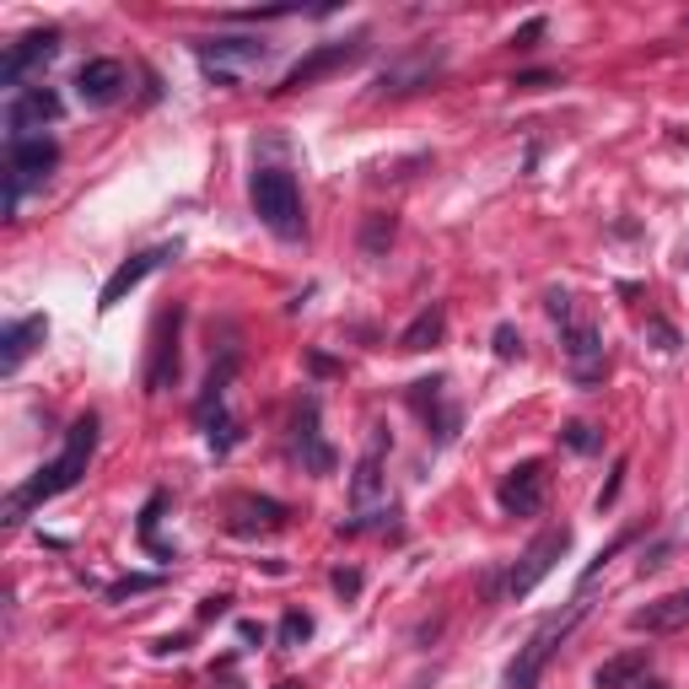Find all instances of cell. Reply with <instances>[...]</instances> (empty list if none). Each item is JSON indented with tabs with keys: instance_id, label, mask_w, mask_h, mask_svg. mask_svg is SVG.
Wrapping results in <instances>:
<instances>
[{
	"instance_id": "obj_1",
	"label": "cell",
	"mask_w": 689,
	"mask_h": 689,
	"mask_svg": "<svg viewBox=\"0 0 689 689\" xmlns=\"http://www.w3.org/2000/svg\"><path fill=\"white\" fill-rule=\"evenodd\" d=\"M92 452H97V415H81L70 432H65V447L27 480V485H16L11 496H5V523H22L33 506L55 502V496H65L81 474H87V463H92Z\"/></svg>"
},
{
	"instance_id": "obj_2",
	"label": "cell",
	"mask_w": 689,
	"mask_h": 689,
	"mask_svg": "<svg viewBox=\"0 0 689 689\" xmlns=\"http://www.w3.org/2000/svg\"><path fill=\"white\" fill-rule=\"evenodd\" d=\"M249 199H253V216H259L275 238L297 243V238L308 232V216H302V188H297V179H291L286 168H259V173L249 179Z\"/></svg>"
},
{
	"instance_id": "obj_3",
	"label": "cell",
	"mask_w": 689,
	"mask_h": 689,
	"mask_svg": "<svg viewBox=\"0 0 689 689\" xmlns=\"http://www.w3.org/2000/svg\"><path fill=\"white\" fill-rule=\"evenodd\" d=\"M587 615V598H571V609L565 615H555V620H544V625L533 630L528 641H523V652L512 657V668H506V685L512 689H533V679L544 674V663H550V652L561 646L565 635H571V625Z\"/></svg>"
},
{
	"instance_id": "obj_4",
	"label": "cell",
	"mask_w": 689,
	"mask_h": 689,
	"mask_svg": "<svg viewBox=\"0 0 689 689\" xmlns=\"http://www.w3.org/2000/svg\"><path fill=\"white\" fill-rule=\"evenodd\" d=\"M60 162V146L49 135H27V140H5V210H16L22 188L44 184Z\"/></svg>"
},
{
	"instance_id": "obj_5",
	"label": "cell",
	"mask_w": 689,
	"mask_h": 689,
	"mask_svg": "<svg viewBox=\"0 0 689 689\" xmlns=\"http://www.w3.org/2000/svg\"><path fill=\"white\" fill-rule=\"evenodd\" d=\"M565 550H571V528H544L523 555H517V565H512V576H506V598L512 604H523L550 571H555V561H561Z\"/></svg>"
},
{
	"instance_id": "obj_6",
	"label": "cell",
	"mask_w": 689,
	"mask_h": 689,
	"mask_svg": "<svg viewBox=\"0 0 689 689\" xmlns=\"http://www.w3.org/2000/svg\"><path fill=\"white\" fill-rule=\"evenodd\" d=\"M561 345H565V367L576 377V388H598L609 361H604V334L587 323V318H561Z\"/></svg>"
},
{
	"instance_id": "obj_7",
	"label": "cell",
	"mask_w": 689,
	"mask_h": 689,
	"mask_svg": "<svg viewBox=\"0 0 689 689\" xmlns=\"http://www.w3.org/2000/svg\"><path fill=\"white\" fill-rule=\"evenodd\" d=\"M194 55L216 76V87H238L243 70H259V65L269 60V49H264L259 38H199Z\"/></svg>"
},
{
	"instance_id": "obj_8",
	"label": "cell",
	"mask_w": 689,
	"mask_h": 689,
	"mask_svg": "<svg viewBox=\"0 0 689 689\" xmlns=\"http://www.w3.org/2000/svg\"><path fill=\"white\" fill-rule=\"evenodd\" d=\"M367 55V38H340V44H318L308 60H297L286 76H280V87L275 92H302V87H318L323 76H334V70H345V65H356Z\"/></svg>"
},
{
	"instance_id": "obj_9",
	"label": "cell",
	"mask_w": 689,
	"mask_h": 689,
	"mask_svg": "<svg viewBox=\"0 0 689 689\" xmlns=\"http://www.w3.org/2000/svg\"><path fill=\"white\" fill-rule=\"evenodd\" d=\"M65 114L60 92L55 87H22V92H11V103H5V140H27V135H38L44 125H55Z\"/></svg>"
},
{
	"instance_id": "obj_10",
	"label": "cell",
	"mask_w": 689,
	"mask_h": 689,
	"mask_svg": "<svg viewBox=\"0 0 689 689\" xmlns=\"http://www.w3.org/2000/svg\"><path fill=\"white\" fill-rule=\"evenodd\" d=\"M179 329H184V308H168L157 318V340H151V361H146V393H162L179 382Z\"/></svg>"
},
{
	"instance_id": "obj_11",
	"label": "cell",
	"mask_w": 689,
	"mask_h": 689,
	"mask_svg": "<svg viewBox=\"0 0 689 689\" xmlns=\"http://www.w3.org/2000/svg\"><path fill=\"white\" fill-rule=\"evenodd\" d=\"M55 55H60V33H55V27L27 33V38H16V44L5 49V60H0V81H5L11 92H22V81H27L38 65H49Z\"/></svg>"
},
{
	"instance_id": "obj_12",
	"label": "cell",
	"mask_w": 689,
	"mask_h": 689,
	"mask_svg": "<svg viewBox=\"0 0 689 689\" xmlns=\"http://www.w3.org/2000/svg\"><path fill=\"white\" fill-rule=\"evenodd\" d=\"M168 259H179V243H162V249H146V253H135V259H125V264H119V269L108 275V286H103L97 308H103V313H108V308H119L129 291H135V286H140V280H146L151 269H162Z\"/></svg>"
},
{
	"instance_id": "obj_13",
	"label": "cell",
	"mask_w": 689,
	"mask_h": 689,
	"mask_svg": "<svg viewBox=\"0 0 689 689\" xmlns=\"http://www.w3.org/2000/svg\"><path fill=\"white\" fill-rule=\"evenodd\" d=\"M496 502H502L506 517H533V512L544 506V463H533V458H528V463L506 469Z\"/></svg>"
},
{
	"instance_id": "obj_14",
	"label": "cell",
	"mask_w": 689,
	"mask_h": 689,
	"mask_svg": "<svg viewBox=\"0 0 689 689\" xmlns=\"http://www.w3.org/2000/svg\"><path fill=\"white\" fill-rule=\"evenodd\" d=\"M125 81L129 76L119 60H87L76 70V97H81L87 108H108V103H119Z\"/></svg>"
},
{
	"instance_id": "obj_15",
	"label": "cell",
	"mask_w": 689,
	"mask_h": 689,
	"mask_svg": "<svg viewBox=\"0 0 689 689\" xmlns=\"http://www.w3.org/2000/svg\"><path fill=\"white\" fill-rule=\"evenodd\" d=\"M689 625V587L685 593H668V598H652L646 609L630 615V630L635 635H674V630Z\"/></svg>"
},
{
	"instance_id": "obj_16",
	"label": "cell",
	"mask_w": 689,
	"mask_h": 689,
	"mask_svg": "<svg viewBox=\"0 0 689 689\" xmlns=\"http://www.w3.org/2000/svg\"><path fill=\"white\" fill-rule=\"evenodd\" d=\"M44 334H49V318H44V313L16 318V323H11V329L0 334V372H5V377L16 372V367L27 361V351H33V345H38Z\"/></svg>"
},
{
	"instance_id": "obj_17",
	"label": "cell",
	"mask_w": 689,
	"mask_h": 689,
	"mask_svg": "<svg viewBox=\"0 0 689 689\" xmlns=\"http://www.w3.org/2000/svg\"><path fill=\"white\" fill-rule=\"evenodd\" d=\"M297 452H302V463H308L313 474H329V469H334L329 441L318 437V399H313V393H308V399H302V410H297Z\"/></svg>"
},
{
	"instance_id": "obj_18",
	"label": "cell",
	"mask_w": 689,
	"mask_h": 689,
	"mask_svg": "<svg viewBox=\"0 0 689 689\" xmlns=\"http://www.w3.org/2000/svg\"><path fill=\"white\" fill-rule=\"evenodd\" d=\"M646 674H652V652H620L593 674V689H641Z\"/></svg>"
},
{
	"instance_id": "obj_19",
	"label": "cell",
	"mask_w": 689,
	"mask_h": 689,
	"mask_svg": "<svg viewBox=\"0 0 689 689\" xmlns=\"http://www.w3.org/2000/svg\"><path fill=\"white\" fill-rule=\"evenodd\" d=\"M253 528H286V506L259 502V496L232 502V533H253Z\"/></svg>"
},
{
	"instance_id": "obj_20",
	"label": "cell",
	"mask_w": 689,
	"mask_h": 689,
	"mask_svg": "<svg viewBox=\"0 0 689 689\" xmlns=\"http://www.w3.org/2000/svg\"><path fill=\"white\" fill-rule=\"evenodd\" d=\"M441 60H447V49H426L421 60H404V65H393V70H382V81H377V87H382V92H410V87H415V81H426Z\"/></svg>"
},
{
	"instance_id": "obj_21",
	"label": "cell",
	"mask_w": 689,
	"mask_h": 689,
	"mask_svg": "<svg viewBox=\"0 0 689 689\" xmlns=\"http://www.w3.org/2000/svg\"><path fill=\"white\" fill-rule=\"evenodd\" d=\"M441 334H447V313L432 302L426 313H415V323L399 334V351H432V345H441Z\"/></svg>"
},
{
	"instance_id": "obj_22",
	"label": "cell",
	"mask_w": 689,
	"mask_h": 689,
	"mask_svg": "<svg viewBox=\"0 0 689 689\" xmlns=\"http://www.w3.org/2000/svg\"><path fill=\"white\" fill-rule=\"evenodd\" d=\"M377 491H382V432L372 437L367 458L356 463V480H351V496H356V506H367Z\"/></svg>"
},
{
	"instance_id": "obj_23",
	"label": "cell",
	"mask_w": 689,
	"mask_h": 689,
	"mask_svg": "<svg viewBox=\"0 0 689 689\" xmlns=\"http://www.w3.org/2000/svg\"><path fill=\"white\" fill-rule=\"evenodd\" d=\"M388 243H393V216L372 210V216H367V227H361V253L377 259V253H388Z\"/></svg>"
},
{
	"instance_id": "obj_24",
	"label": "cell",
	"mask_w": 689,
	"mask_h": 689,
	"mask_svg": "<svg viewBox=\"0 0 689 689\" xmlns=\"http://www.w3.org/2000/svg\"><path fill=\"white\" fill-rule=\"evenodd\" d=\"M308 635H313V620H308V615H297V609H291V615L280 620V646H302Z\"/></svg>"
},
{
	"instance_id": "obj_25",
	"label": "cell",
	"mask_w": 689,
	"mask_h": 689,
	"mask_svg": "<svg viewBox=\"0 0 689 689\" xmlns=\"http://www.w3.org/2000/svg\"><path fill=\"white\" fill-rule=\"evenodd\" d=\"M561 437H565V447H571V452H593V447H598V437H593V426H587V421H571Z\"/></svg>"
},
{
	"instance_id": "obj_26",
	"label": "cell",
	"mask_w": 689,
	"mask_h": 689,
	"mask_svg": "<svg viewBox=\"0 0 689 689\" xmlns=\"http://www.w3.org/2000/svg\"><path fill=\"white\" fill-rule=\"evenodd\" d=\"M496 356H502V361H517V356H523V334H517L512 323L496 329Z\"/></svg>"
},
{
	"instance_id": "obj_27",
	"label": "cell",
	"mask_w": 689,
	"mask_h": 689,
	"mask_svg": "<svg viewBox=\"0 0 689 689\" xmlns=\"http://www.w3.org/2000/svg\"><path fill=\"white\" fill-rule=\"evenodd\" d=\"M625 458H620V463H615V474H609V485H604V491H598V512H604V506H615L620 502V491H625Z\"/></svg>"
},
{
	"instance_id": "obj_28",
	"label": "cell",
	"mask_w": 689,
	"mask_h": 689,
	"mask_svg": "<svg viewBox=\"0 0 689 689\" xmlns=\"http://www.w3.org/2000/svg\"><path fill=\"white\" fill-rule=\"evenodd\" d=\"M544 38V16H533V22H523L517 33H512V49H533Z\"/></svg>"
},
{
	"instance_id": "obj_29",
	"label": "cell",
	"mask_w": 689,
	"mask_h": 689,
	"mask_svg": "<svg viewBox=\"0 0 689 689\" xmlns=\"http://www.w3.org/2000/svg\"><path fill=\"white\" fill-rule=\"evenodd\" d=\"M334 593H361V571H334Z\"/></svg>"
},
{
	"instance_id": "obj_30",
	"label": "cell",
	"mask_w": 689,
	"mask_h": 689,
	"mask_svg": "<svg viewBox=\"0 0 689 689\" xmlns=\"http://www.w3.org/2000/svg\"><path fill=\"white\" fill-rule=\"evenodd\" d=\"M146 587H157V576H129V582H119V587H114V598H129V593H146Z\"/></svg>"
},
{
	"instance_id": "obj_31",
	"label": "cell",
	"mask_w": 689,
	"mask_h": 689,
	"mask_svg": "<svg viewBox=\"0 0 689 689\" xmlns=\"http://www.w3.org/2000/svg\"><path fill=\"white\" fill-rule=\"evenodd\" d=\"M437 388H441V382H432V404H437ZM432 404H426V399H415V410H426V415H432ZM452 426H458V421H452V415H441V437H452Z\"/></svg>"
},
{
	"instance_id": "obj_32",
	"label": "cell",
	"mask_w": 689,
	"mask_h": 689,
	"mask_svg": "<svg viewBox=\"0 0 689 689\" xmlns=\"http://www.w3.org/2000/svg\"><path fill=\"white\" fill-rule=\"evenodd\" d=\"M227 604H232V598H205V604H199V620H221Z\"/></svg>"
},
{
	"instance_id": "obj_33",
	"label": "cell",
	"mask_w": 689,
	"mask_h": 689,
	"mask_svg": "<svg viewBox=\"0 0 689 689\" xmlns=\"http://www.w3.org/2000/svg\"><path fill=\"white\" fill-rule=\"evenodd\" d=\"M280 689H302V685H297V679H286V685H280Z\"/></svg>"
}]
</instances>
